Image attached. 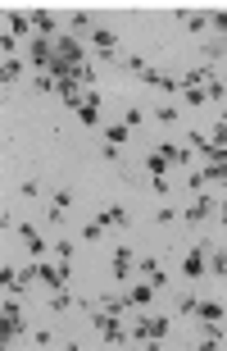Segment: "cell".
Here are the masks:
<instances>
[{"instance_id":"3957f363","label":"cell","mask_w":227,"mask_h":351,"mask_svg":"<svg viewBox=\"0 0 227 351\" xmlns=\"http://www.w3.org/2000/svg\"><path fill=\"white\" fill-rule=\"evenodd\" d=\"M127 261H132L127 251H118V256H113V274H118V278H123V274H127Z\"/></svg>"},{"instance_id":"277c9868","label":"cell","mask_w":227,"mask_h":351,"mask_svg":"<svg viewBox=\"0 0 227 351\" xmlns=\"http://www.w3.org/2000/svg\"><path fill=\"white\" fill-rule=\"evenodd\" d=\"M204 55H227V41H209V46H204Z\"/></svg>"},{"instance_id":"7a4b0ae2","label":"cell","mask_w":227,"mask_h":351,"mask_svg":"<svg viewBox=\"0 0 227 351\" xmlns=\"http://www.w3.org/2000/svg\"><path fill=\"white\" fill-rule=\"evenodd\" d=\"M182 269L196 278V274H204V265H200V256H187V261H182Z\"/></svg>"},{"instance_id":"6da1fadb","label":"cell","mask_w":227,"mask_h":351,"mask_svg":"<svg viewBox=\"0 0 227 351\" xmlns=\"http://www.w3.org/2000/svg\"><path fill=\"white\" fill-rule=\"evenodd\" d=\"M105 223H113V228H123V223H127V210H105Z\"/></svg>"}]
</instances>
